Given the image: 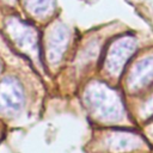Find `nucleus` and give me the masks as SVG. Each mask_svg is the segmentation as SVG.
Segmentation results:
<instances>
[{"mask_svg": "<svg viewBox=\"0 0 153 153\" xmlns=\"http://www.w3.org/2000/svg\"><path fill=\"white\" fill-rule=\"evenodd\" d=\"M5 30L13 43L32 59L39 57L38 35L35 27L18 18H8L5 23Z\"/></svg>", "mask_w": 153, "mask_h": 153, "instance_id": "f03ea898", "label": "nucleus"}, {"mask_svg": "<svg viewBox=\"0 0 153 153\" xmlns=\"http://www.w3.org/2000/svg\"><path fill=\"white\" fill-rule=\"evenodd\" d=\"M26 11L36 18H47L55 10V0H24Z\"/></svg>", "mask_w": 153, "mask_h": 153, "instance_id": "0eeeda50", "label": "nucleus"}, {"mask_svg": "<svg viewBox=\"0 0 153 153\" xmlns=\"http://www.w3.org/2000/svg\"><path fill=\"white\" fill-rule=\"evenodd\" d=\"M85 102L91 112L102 121H117L123 115L120 96L104 84L90 85L85 92Z\"/></svg>", "mask_w": 153, "mask_h": 153, "instance_id": "f257e3e1", "label": "nucleus"}, {"mask_svg": "<svg viewBox=\"0 0 153 153\" xmlns=\"http://www.w3.org/2000/svg\"><path fill=\"white\" fill-rule=\"evenodd\" d=\"M68 42V31L65 26L56 25L48 38L47 42V57L51 63L60 61L63 51L66 50Z\"/></svg>", "mask_w": 153, "mask_h": 153, "instance_id": "423d86ee", "label": "nucleus"}, {"mask_svg": "<svg viewBox=\"0 0 153 153\" xmlns=\"http://www.w3.org/2000/svg\"><path fill=\"white\" fill-rule=\"evenodd\" d=\"M24 104V91L20 82L11 76L0 81V114L13 115Z\"/></svg>", "mask_w": 153, "mask_h": 153, "instance_id": "20e7f679", "label": "nucleus"}, {"mask_svg": "<svg viewBox=\"0 0 153 153\" xmlns=\"http://www.w3.org/2000/svg\"><path fill=\"white\" fill-rule=\"evenodd\" d=\"M153 81V56L139 61L130 71L128 86L131 91L141 90Z\"/></svg>", "mask_w": 153, "mask_h": 153, "instance_id": "39448f33", "label": "nucleus"}, {"mask_svg": "<svg viewBox=\"0 0 153 153\" xmlns=\"http://www.w3.org/2000/svg\"><path fill=\"white\" fill-rule=\"evenodd\" d=\"M8 1H12V0H8Z\"/></svg>", "mask_w": 153, "mask_h": 153, "instance_id": "6e6552de", "label": "nucleus"}, {"mask_svg": "<svg viewBox=\"0 0 153 153\" xmlns=\"http://www.w3.org/2000/svg\"><path fill=\"white\" fill-rule=\"evenodd\" d=\"M135 39L133 37H121L116 39L106 53L104 60V67L106 72L111 75H117L122 72L127 61L130 59L131 54L135 51Z\"/></svg>", "mask_w": 153, "mask_h": 153, "instance_id": "7ed1b4c3", "label": "nucleus"}]
</instances>
